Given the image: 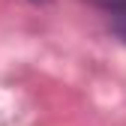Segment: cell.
<instances>
[{
    "label": "cell",
    "instance_id": "cell-1",
    "mask_svg": "<svg viewBox=\"0 0 126 126\" xmlns=\"http://www.w3.org/2000/svg\"><path fill=\"white\" fill-rule=\"evenodd\" d=\"M108 30H111V36L117 42L126 45V9L123 12H114V15H108Z\"/></svg>",
    "mask_w": 126,
    "mask_h": 126
},
{
    "label": "cell",
    "instance_id": "cell-2",
    "mask_svg": "<svg viewBox=\"0 0 126 126\" xmlns=\"http://www.w3.org/2000/svg\"><path fill=\"white\" fill-rule=\"evenodd\" d=\"M84 3L93 6V9H99V12H105V15H114V12L126 9V0H84Z\"/></svg>",
    "mask_w": 126,
    "mask_h": 126
},
{
    "label": "cell",
    "instance_id": "cell-3",
    "mask_svg": "<svg viewBox=\"0 0 126 126\" xmlns=\"http://www.w3.org/2000/svg\"><path fill=\"white\" fill-rule=\"evenodd\" d=\"M27 3H33V6H39V9H42V6H51L54 0H27Z\"/></svg>",
    "mask_w": 126,
    "mask_h": 126
}]
</instances>
